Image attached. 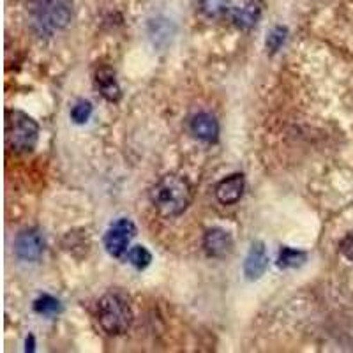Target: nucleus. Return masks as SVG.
Masks as SVG:
<instances>
[{
	"mask_svg": "<svg viewBox=\"0 0 353 353\" xmlns=\"http://www.w3.org/2000/svg\"><path fill=\"white\" fill-rule=\"evenodd\" d=\"M307 254L304 251H299V249L293 248H283L279 251V258H277V265L281 269H297L305 261Z\"/></svg>",
	"mask_w": 353,
	"mask_h": 353,
	"instance_id": "nucleus-13",
	"label": "nucleus"
},
{
	"mask_svg": "<svg viewBox=\"0 0 353 353\" xmlns=\"http://www.w3.org/2000/svg\"><path fill=\"white\" fill-rule=\"evenodd\" d=\"M339 251L343 256L353 263V233H348L341 242H339Z\"/></svg>",
	"mask_w": 353,
	"mask_h": 353,
	"instance_id": "nucleus-19",
	"label": "nucleus"
},
{
	"mask_svg": "<svg viewBox=\"0 0 353 353\" xmlns=\"http://www.w3.org/2000/svg\"><path fill=\"white\" fill-rule=\"evenodd\" d=\"M92 115V103L90 101H78L71 108V119L77 124H85Z\"/></svg>",
	"mask_w": 353,
	"mask_h": 353,
	"instance_id": "nucleus-17",
	"label": "nucleus"
},
{
	"mask_svg": "<svg viewBox=\"0 0 353 353\" xmlns=\"http://www.w3.org/2000/svg\"><path fill=\"white\" fill-rule=\"evenodd\" d=\"M39 138V125L20 110L6 112V143L14 152H30Z\"/></svg>",
	"mask_w": 353,
	"mask_h": 353,
	"instance_id": "nucleus-3",
	"label": "nucleus"
},
{
	"mask_svg": "<svg viewBox=\"0 0 353 353\" xmlns=\"http://www.w3.org/2000/svg\"><path fill=\"white\" fill-rule=\"evenodd\" d=\"M269 269V254L261 242H254L244 261V274L249 281H256Z\"/></svg>",
	"mask_w": 353,
	"mask_h": 353,
	"instance_id": "nucleus-8",
	"label": "nucleus"
},
{
	"mask_svg": "<svg viewBox=\"0 0 353 353\" xmlns=\"http://www.w3.org/2000/svg\"><path fill=\"white\" fill-rule=\"evenodd\" d=\"M128 261L134 267V269L143 270L147 269L150 265V261H152V254H150L149 249L143 248V245H134V248H131L128 251Z\"/></svg>",
	"mask_w": 353,
	"mask_h": 353,
	"instance_id": "nucleus-16",
	"label": "nucleus"
},
{
	"mask_svg": "<svg viewBox=\"0 0 353 353\" xmlns=\"http://www.w3.org/2000/svg\"><path fill=\"white\" fill-rule=\"evenodd\" d=\"M191 132L194 137L201 141H207V143H214L217 141L219 137V124H217L216 117L210 115V113H198L191 119Z\"/></svg>",
	"mask_w": 353,
	"mask_h": 353,
	"instance_id": "nucleus-10",
	"label": "nucleus"
},
{
	"mask_svg": "<svg viewBox=\"0 0 353 353\" xmlns=\"http://www.w3.org/2000/svg\"><path fill=\"white\" fill-rule=\"evenodd\" d=\"M203 249L209 256L225 258L226 254L232 253L233 249L232 235L223 228L207 230L203 237Z\"/></svg>",
	"mask_w": 353,
	"mask_h": 353,
	"instance_id": "nucleus-7",
	"label": "nucleus"
},
{
	"mask_svg": "<svg viewBox=\"0 0 353 353\" xmlns=\"http://www.w3.org/2000/svg\"><path fill=\"white\" fill-rule=\"evenodd\" d=\"M260 17L261 9L256 2H245V4H242L241 8L233 11V21L242 30H249V28L256 27Z\"/></svg>",
	"mask_w": 353,
	"mask_h": 353,
	"instance_id": "nucleus-11",
	"label": "nucleus"
},
{
	"mask_svg": "<svg viewBox=\"0 0 353 353\" xmlns=\"http://www.w3.org/2000/svg\"><path fill=\"white\" fill-rule=\"evenodd\" d=\"M96 85L99 88L101 96L108 99L110 103H117L121 99V88L115 80V74H113L110 69H99L96 72Z\"/></svg>",
	"mask_w": 353,
	"mask_h": 353,
	"instance_id": "nucleus-12",
	"label": "nucleus"
},
{
	"mask_svg": "<svg viewBox=\"0 0 353 353\" xmlns=\"http://www.w3.org/2000/svg\"><path fill=\"white\" fill-rule=\"evenodd\" d=\"M149 196L157 214L170 219V217H176L185 212L193 200V189L188 179L170 173V175L161 176L152 185Z\"/></svg>",
	"mask_w": 353,
	"mask_h": 353,
	"instance_id": "nucleus-1",
	"label": "nucleus"
},
{
	"mask_svg": "<svg viewBox=\"0 0 353 353\" xmlns=\"http://www.w3.org/2000/svg\"><path fill=\"white\" fill-rule=\"evenodd\" d=\"M245 181L242 173H233L216 185V198L223 205L237 203L244 194Z\"/></svg>",
	"mask_w": 353,
	"mask_h": 353,
	"instance_id": "nucleus-9",
	"label": "nucleus"
},
{
	"mask_svg": "<svg viewBox=\"0 0 353 353\" xmlns=\"http://www.w3.org/2000/svg\"><path fill=\"white\" fill-rule=\"evenodd\" d=\"M27 352H34V336L27 337Z\"/></svg>",
	"mask_w": 353,
	"mask_h": 353,
	"instance_id": "nucleus-20",
	"label": "nucleus"
},
{
	"mask_svg": "<svg viewBox=\"0 0 353 353\" xmlns=\"http://www.w3.org/2000/svg\"><path fill=\"white\" fill-rule=\"evenodd\" d=\"M44 251V239L36 230H25L18 233L14 241V253L20 260L36 261L39 260Z\"/></svg>",
	"mask_w": 353,
	"mask_h": 353,
	"instance_id": "nucleus-6",
	"label": "nucleus"
},
{
	"mask_svg": "<svg viewBox=\"0 0 353 353\" xmlns=\"http://www.w3.org/2000/svg\"><path fill=\"white\" fill-rule=\"evenodd\" d=\"M34 311L37 314H43V316H55L62 311V304L55 297L44 293V295L34 301Z\"/></svg>",
	"mask_w": 353,
	"mask_h": 353,
	"instance_id": "nucleus-14",
	"label": "nucleus"
},
{
	"mask_svg": "<svg viewBox=\"0 0 353 353\" xmlns=\"http://www.w3.org/2000/svg\"><path fill=\"white\" fill-rule=\"evenodd\" d=\"M97 321L110 336H121L129 329L132 311L125 297L119 292H110L97 302Z\"/></svg>",
	"mask_w": 353,
	"mask_h": 353,
	"instance_id": "nucleus-2",
	"label": "nucleus"
},
{
	"mask_svg": "<svg viewBox=\"0 0 353 353\" xmlns=\"http://www.w3.org/2000/svg\"><path fill=\"white\" fill-rule=\"evenodd\" d=\"M200 11L207 18H221L230 11V0H200Z\"/></svg>",
	"mask_w": 353,
	"mask_h": 353,
	"instance_id": "nucleus-15",
	"label": "nucleus"
},
{
	"mask_svg": "<svg viewBox=\"0 0 353 353\" xmlns=\"http://www.w3.org/2000/svg\"><path fill=\"white\" fill-rule=\"evenodd\" d=\"M286 34H288V30L285 27H274L267 37V50H270V53H276L285 43Z\"/></svg>",
	"mask_w": 353,
	"mask_h": 353,
	"instance_id": "nucleus-18",
	"label": "nucleus"
},
{
	"mask_svg": "<svg viewBox=\"0 0 353 353\" xmlns=\"http://www.w3.org/2000/svg\"><path fill=\"white\" fill-rule=\"evenodd\" d=\"M134 235H137V226L131 219L115 221L105 235V248L110 256L121 258L128 251L129 242Z\"/></svg>",
	"mask_w": 353,
	"mask_h": 353,
	"instance_id": "nucleus-5",
	"label": "nucleus"
},
{
	"mask_svg": "<svg viewBox=\"0 0 353 353\" xmlns=\"http://www.w3.org/2000/svg\"><path fill=\"white\" fill-rule=\"evenodd\" d=\"M72 18V6L69 0H43L36 12V27L41 34H53L68 27Z\"/></svg>",
	"mask_w": 353,
	"mask_h": 353,
	"instance_id": "nucleus-4",
	"label": "nucleus"
}]
</instances>
